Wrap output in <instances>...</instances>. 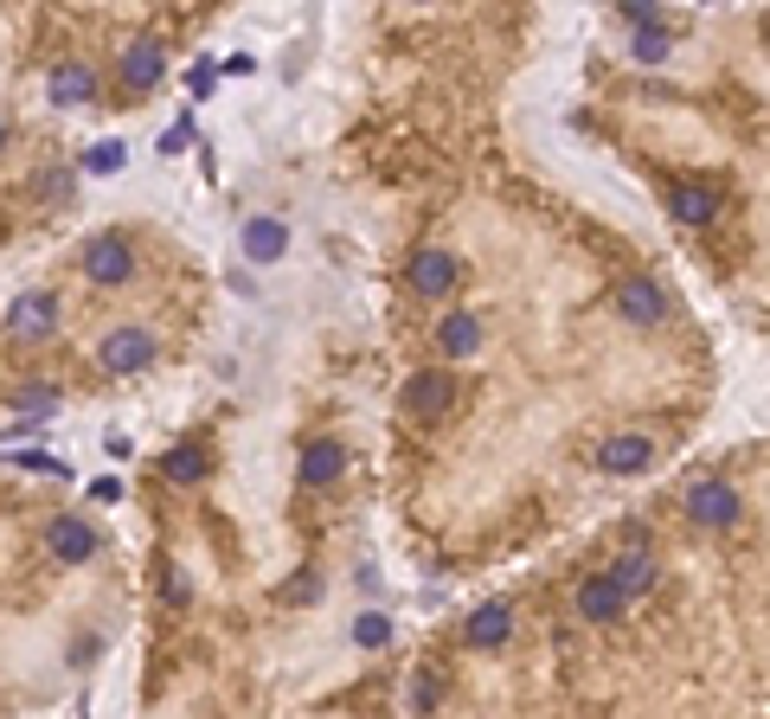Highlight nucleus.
Wrapping results in <instances>:
<instances>
[{
	"label": "nucleus",
	"instance_id": "f257e3e1",
	"mask_svg": "<svg viewBox=\"0 0 770 719\" xmlns=\"http://www.w3.org/2000/svg\"><path fill=\"white\" fill-rule=\"evenodd\" d=\"M687 521L694 527H713V533L738 527L745 521V494L733 482H719V476H699V482H687Z\"/></svg>",
	"mask_w": 770,
	"mask_h": 719
},
{
	"label": "nucleus",
	"instance_id": "f03ea898",
	"mask_svg": "<svg viewBox=\"0 0 770 719\" xmlns=\"http://www.w3.org/2000/svg\"><path fill=\"white\" fill-rule=\"evenodd\" d=\"M77 270L97 283V290H122L129 276H135V244H129V231H104V238H90L84 244V258Z\"/></svg>",
	"mask_w": 770,
	"mask_h": 719
},
{
	"label": "nucleus",
	"instance_id": "7ed1b4c3",
	"mask_svg": "<svg viewBox=\"0 0 770 719\" xmlns=\"http://www.w3.org/2000/svg\"><path fill=\"white\" fill-rule=\"evenodd\" d=\"M629 604H636V598H629V591L617 585V578H610V571H590L585 585L572 591V617H578L585 630H610V623H623Z\"/></svg>",
	"mask_w": 770,
	"mask_h": 719
},
{
	"label": "nucleus",
	"instance_id": "20e7f679",
	"mask_svg": "<svg viewBox=\"0 0 770 719\" xmlns=\"http://www.w3.org/2000/svg\"><path fill=\"white\" fill-rule=\"evenodd\" d=\"M161 360V341L148 335V328H116V335H104V347H97V367L110 379H129V373H148Z\"/></svg>",
	"mask_w": 770,
	"mask_h": 719
},
{
	"label": "nucleus",
	"instance_id": "39448f33",
	"mask_svg": "<svg viewBox=\"0 0 770 719\" xmlns=\"http://www.w3.org/2000/svg\"><path fill=\"white\" fill-rule=\"evenodd\" d=\"M116 77H122V97H148V90L167 77V52H161V39H135V45H122Z\"/></svg>",
	"mask_w": 770,
	"mask_h": 719
},
{
	"label": "nucleus",
	"instance_id": "423d86ee",
	"mask_svg": "<svg viewBox=\"0 0 770 719\" xmlns=\"http://www.w3.org/2000/svg\"><path fill=\"white\" fill-rule=\"evenodd\" d=\"M456 251H443V244H424L417 258H411V296H424V303H443L449 290H456Z\"/></svg>",
	"mask_w": 770,
	"mask_h": 719
},
{
	"label": "nucleus",
	"instance_id": "0eeeda50",
	"mask_svg": "<svg viewBox=\"0 0 770 719\" xmlns=\"http://www.w3.org/2000/svg\"><path fill=\"white\" fill-rule=\"evenodd\" d=\"M481 341H488L481 315H469V308H443V315H437V335H431V347H437L443 360H469V353H481Z\"/></svg>",
	"mask_w": 770,
	"mask_h": 719
},
{
	"label": "nucleus",
	"instance_id": "6e6552de",
	"mask_svg": "<svg viewBox=\"0 0 770 719\" xmlns=\"http://www.w3.org/2000/svg\"><path fill=\"white\" fill-rule=\"evenodd\" d=\"M597 469H604V476H642V469H655V444H649L642 431H623V437H610V444L597 450Z\"/></svg>",
	"mask_w": 770,
	"mask_h": 719
},
{
	"label": "nucleus",
	"instance_id": "1a4fd4ad",
	"mask_svg": "<svg viewBox=\"0 0 770 719\" xmlns=\"http://www.w3.org/2000/svg\"><path fill=\"white\" fill-rule=\"evenodd\" d=\"M449 373H437V367H424V373H411L404 379V392H399V405H404V417H437L443 405H449Z\"/></svg>",
	"mask_w": 770,
	"mask_h": 719
},
{
	"label": "nucleus",
	"instance_id": "9d476101",
	"mask_svg": "<svg viewBox=\"0 0 770 719\" xmlns=\"http://www.w3.org/2000/svg\"><path fill=\"white\" fill-rule=\"evenodd\" d=\"M7 335H20V341H52V335H58V303H52V296H20V303L7 308Z\"/></svg>",
	"mask_w": 770,
	"mask_h": 719
},
{
	"label": "nucleus",
	"instance_id": "9b49d317",
	"mask_svg": "<svg viewBox=\"0 0 770 719\" xmlns=\"http://www.w3.org/2000/svg\"><path fill=\"white\" fill-rule=\"evenodd\" d=\"M45 546H52V559L77 566V559H90V553H97V527H90V521H77V514H52Z\"/></svg>",
	"mask_w": 770,
	"mask_h": 719
},
{
	"label": "nucleus",
	"instance_id": "f8f14e48",
	"mask_svg": "<svg viewBox=\"0 0 770 719\" xmlns=\"http://www.w3.org/2000/svg\"><path fill=\"white\" fill-rule=\"evenodd\" d=\"M45 90H52V104H65V110H77V104H97V72H90L84 58H65V65H52Z\"/></svg>",
	"mask_w": 770,
	"mask_h": 719
},
{
	"label": "nucleus",
	"instance_id": "ddd939ff",
	"mask_svg": "<svg viewBox=\"0 0 770 719\" xmlns=\"http://www.w3.org/2000/svg\"><path fill=\"white\" fill-rule=\"evenodd\" d=\"M238 244H245V258H251V264H283V251H290V226H283V219H251Z\"/></svg>",
	"mask_w": 770,
	"mask_h": 719
},
{
	"label": "nucleus",
	"instance_id": "4468645a",
	"mask_svg": "<svg viewBox=\"0 0 770 719\" xmlns=\"http://www.w3.org/2000/svg\"><path fill=\"white\" fill-rule=\"evenodd\" d=\"M340 469H347V450H340L334 437L308 444V450H302V489H334V482H340Z\"/></svg>",
	"mask_w": 770,
	"mask_h": 719
},
{
	"label": "nucleus",
	"instance_id": "2eb2a0df",
	"mask_svg": "<svg viewBox=\"0 0 770 719\" xmlns=\"http://www.w3.org/2000/svg\"><path fill=\"white\" fill-rule=\"evenodd\" d=\"M617 303H623V315L642 322V328H655L661 315H668V296H661V283H649V276H629L623 290H617Z\"/></svg>",
	"mask_w": 770,
	"mask_h": 719
},
{
	"label": "nucleus",
	"instance_id": "dca6fc26",
	"mask_svg": "<svg viewBox=\"0 0 770 719\" xmlns=\"http://www.w3.org/2000/svg\"><path fill=\"white\" fill-rule=\"evenodd\" d=\"M610 578L623 585L629 598H642V591H649V585L661 578V559L649 553V546H629V553H617V566H610Z\"/></svg>",
	"mask_w": 770,
	"mask_h": 719
},
{
	"label": "nucleus",
	"instance_id": "f3484780",
	"mask_svg": "<svg viewBox=\"0 0 770 719\" xmlns=\"http://www.w3.org/2000/svg\"><path fill=\"white\" fill-rule=\"evenodd\" d=\"M508 630H513V610L508 604H481L476 617H469V649H495V643H508Z\"/></svg>",
	"mask_w": 770,
	"mask_h": 719
},
{
	"label": "nucleus",
	"instance_id": "a211bd4d",
	"mask_svg": "<svg viewBox=\"0 0 770 719\" xmlns=\"http://www.w3.org/2000/svg\"><path fill=\"white\" fill-rule=\"evenodd\" d=\"M668 206H674L681 226H713V219H719V199H713L706 187H674L668 193Z\"/></svg>",
	"mask_w": 770,
	"mask_h": 719
},
{
	"label": "nucleus",
	"instance_id": "6ab92c4d",
	"mask_svg": "<svg viewBox=\"0 0 770 719\" xmlns=\"http://www.w3.org/2000/svg\"><path fill=\"white\" fill-rule=\"evenodd\" d=\"M206 469H213L206 444H174V450L161 456V476H167V482H199Z\"/></svg>",
	"mask_w": 770,
	"mask_h": 719
},
{
	"label": "nucleus",
	"instance_id": "aec40b11",
	"mask_svg": "<svg viewBox=\"0 0 770 719\" xmlns=\"http://www.w3.org/2000/svg\"><path fill=\"white\" fill-rule=\"evenodd\" d=\"M386 636H392V617H386V610H360V617H354V643L360 649H379Z\"/></svg>",
	"mask_w": 770,
	"mask_h": 719
},
{
	"label": "nucleus",
	"instance_id": "412c9836",
	"mask_svg": "<svg viewBox=\"0 0 770 719\" xmlns=\"http://www.w3.org/2000/svg\"><path fill=\"white\" fill-rule=\"evenodd\" d=\"M668 45H674V39L661 33L655 20H642V26H636V58H649V65H661V58H668Z\"/></svg>",
	"mask_w": 770,
	"mask_h": 719
},
{
	"label": "nucleus",
	"instance_id": "4be33fe9",
	"mask_svg": "<svg viewBox=\"0 0 770 719\" xmlns=\"http://www.w3.org/2000/svg\"><path fill=\"white\" fill-rule=\"evenodd\" d=\"M116 167H122V142H97L84 154V174H116Z\"/></svg>",
	"mask_w": 770,
	"mask_h": 719
},
{
	"label": "nucleus",
	"instance_id": "5701e85b",
	"mask_svg": "<svg viewBox=\"0 0 770 719\" xmlns=\"http://www.w3.org/2000/svg\"><path fill=\"white\" fill-rule=\"evenodd\" d=\"M186 142H193V122H186V116H181V122H174V129L161 135V154H181Z\"/></svg>",
	"mask_w": 770,
	"mask_h": 719
},
{
	"label": "nucleus",
	"instance_id": "b1692460",
	"mask_svg": "<svg viewBox=\"0 0 770 719\" xmlns=\"http://www.w3.org/2000/svg\"><path fill=\"white\" fill-rule=\"evenodd\" d=\"M213 65H193V72H186V90H193V97H213Z\"/></svg>",
	"mask_w": 770,
	"mask_h": 719
},
{
	"label": "nucleus",
	"instance_id": "393cba45",
	"mask_svg": "<svg viewBox=\"0 0 770 719\" xmlns=\"http://www.w3.org/2000/svg\"><path fill=\"white\" fill-rule=\"evenodd\" d=\"M20 462H26V469H45V476H72L65 462H52V456H39V450H26V456H20Z\"/></svg>",
	"mask_w": 770,
	"mask_h": 719
},
{
	"label": "nucleus",
	"instance_id": "a878e982",
	"mask_svg": "<svg viewBox=\"0 0 770 719\" xmlns=\"http://www.w3.org/2000/svg\"><path fill=\"white\" fill-rule=\"evenodd\" d=\"M623 13L642 26V20H655V0H623Z\"/></svg>",
	"mask_w": 770,
	"mask_h": 719
},
{
	"label": "nucleus",
	"instance_id": "bb28decb",
	"mask_svg": "<svg viewBox=\"0 0 770 719\" xmlns=\"http://www.w3.org/2000/svg\"><path fill=\"white\" fill-rule=\"evenodd\" d=\"M7 142H13V135H7V122H0V154H7Z\"/></svg>",
	"mask_w": 770,
	"mask_h": 719
},
{
	"label": "nucleus",
	"instance_id": "cd10ccee",
	"mask_svg": "<svg viewBox=\"0 0 770 719\" xmlns=\"http://www.w3.org/2000/svg\"><path fill=\"white\" fill-rule=\"evenodd\" d=\"M404 7H431V0H404Z\"/></svg>",
	"mask_w": 770,
	"mask_h": 719
}]
</instances>
